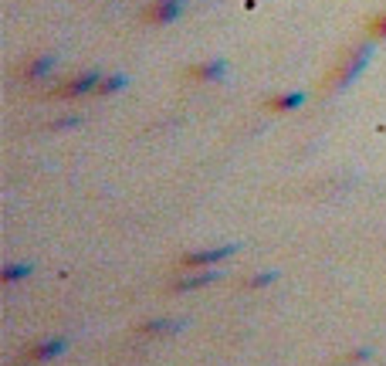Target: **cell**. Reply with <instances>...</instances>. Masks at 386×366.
I'll use <instances>...</instances> for the list:
<instances>
[{
    "label": "cell",
    "instance_id": "14",
    "mask_svg": "<svg viewBox=\"0 0 386 366\" xmlns=\"http://www.w3.org/2000/svg\"><path fill=\"white\" fill-rule=\"evenodd\" d=\"M366 34H369L373 41H386V11H380L376 18H369Z\"/></svg>",
    "mask_w": 386,
    "mask_h": 366
},
{
    "label": "cell",
    "instance_id": "11",
    "mask_svg": "<svg viewBox=\"0 0 386 366\" xmlns=\"http://www.w3.org/2000/svg\"><path fill=\"white\" fill-rule=\"evenodd\" d=\"M27 275H34L31 261H11V265H4V271H0V282L4 285H14V282H24Z\"/></svg>",
    "mask_w": 386,
    "mask_h": 366
},
{
    "label": "cell",
    "instance_id": "2",
    "mask_svg": "<svg viewBox=\"0 0 386 366\" xmlns=\"http://www.w3.org/2000/svg\"><path fill=\"white\" fill-rule=\"evenodd\" d=\"M98 81H102V72H98V68H85V72L72 75L68 81H61L58 89H51V98L68 102V98H78V96H92Z\"/></svg>",
    "mask_w": 386,
    "mask_h": 366
},
{
    "label": "cell",
    "instance_id": "12",
    "mask_svg": "<svg viewBox=\"0 0 386 366\" xmlns=\"http://www.w3.org/2000/svg\"><path fill=\"white\" fill-rule=\"evenodd\" d=\"M122 85H126V75H119V72H112V75H102V81L95 85V92H92V96H98V98H102V96H116Z\"/></svg>",
    "mask_w": 386,
    "mask_h": 366
},
{
    "label": "cell",
    "instance_id": "7",
    "mask_svg": "<svg viewBox=\"0 0 386 366\" xmlns=\"http://www.w3.org/2000/svg\"><path fill=\"white\" fill-rule=\"evenodd\" d=\"M55 55H34V58L24 61V68H20V78L24 81H44V78L55 72Z\"/></svg>",
    "mask_w": 386,
    "mask_h": 366
},
{
    "label": "cell",
    "instance_id": "4",
    "mask_svg": "<svg viewBox=\"0 0 386 366\" xmlns=\"http://www.w3.org/2000/svg\"><path fill=\"white\" fill-rule=\"evenodd\" d=\"M217 278H224L217 268H190L187 275H180L176 282H170V285H166V292H173V295L197 292V289H207V285H213Z\"/></svg>",
    "mask_w": 386,
    "mask_h": 366
},
{
    "label": "cell",
    "instance_id": "8",
    "mask_svg": "<svg viewBox=\"0 0 386 366\" xmlns=\"http://www.w3.org/2000/svg\"><path fill=\"white\" fill-rule=\"evenodd\" d=\"M183 326H187L183 319H149V322H142V326L135 329V336H142V339H159V336L180 332Z\"/></svg>",
    "mask_w": 386,
    "mask_h": 366
},
{
    "label": "cell",
    "instance_id": "1",
    "mask_svg": "<svg viewBox=\"0 0 386 366\" xmlns=\"http://www.w3.org/2000/svg\"><path fill=\"white\" fill-rule=\"evenodd\" d=\"M369 58H373V44H369V41H359V44L346 48V51L339 55V61L332 65V72H328V78H326V89L328 92H342V89H349L356 78L366 72Z\"/></svg>",
    "mask_w": 386,
    "mask_h": 366
},
{
    "label": "cell",
    "instance_id": "10",
    "mask_svg": "<svg viewBox=\"0 0 386 366\" xmlns=\"http://www.w3.org/2000/svg\"><path fill=\"white\" fill-rule=\"evenodd\" d=\"M305 105V96L302 92H278V96H271L265 102V109L268 112H295V109H302Z\"/></svg>",
    "mask_w": 386,
    "mask_h": 366
},
{
    "label": "cell",
    "instance_id": "6",
    "mask_svg": "<svg viewBox=\"0 0 386 366\" xmlns=\"http://www.w3.org/2000/svg\"><path fill=\"white\" fill-rule=\"evenodd\" d=\"M68 349V339H44V343H34V346L24 353V360L27 363H48V360H58L61 353Z\"/></svg>",
    "mask_w": 386,
    "mask_h": 366
},
{
    "label": "cell",
    "instance_id": "3",
    "mask_svg": "<svg viewBox=\"0 0 386 366\" xmlns=\"http://www.w3.org/2000/svg\"><path fill=\"white\" fill-rule=\"evenodd\" d=\"M234 244H220V248H200V251H187L180 258V268L190 271V268H217L220 261H227L234 254Z\"/></svg>",
    "mask_w": 386,
    "mask_h": 366
},
{
    "label": "cell",
    "instance_id": "5",
    "mask_svg": "<svg viewBox=\"0 0 386 366\" xmlns=\"http://www.w3.org/2000/svg\"><path fill=\"white\" fill-rule=\"evenodd\" d=\"M180 14H183V0H149V4L142 7V20L153 24V27L173 24Z\"/></svg>",
    "mask_w": 386,
    "mask_h": 366
},
{
    "label": "cell",
    "instance_id": "15",
    "mask_svg": "<svg viewBox=\"0 0 386 366\" xmlns=\"http://www.w3.org/2000/svg\"><path fill=\"white\" fill-rule=\"evenodd\" d=\"M363 356H369V349H356V353H349V360H352V363H359Z\"/></svg>",
    "mask_w": 386,
    "mask_h": 366
},
{
    "label": "cell",
    "instance_id": "13",
    "mask_svg": "<svg viewBox=\"0 0 386 366\" xmlns=\"http://www.w3.org/2000/svg\"><path fill=\"white\" fill-rule=\"evenodd\" d=\"M274 278H278L274 271H258V275H251V278H244L241 285H244L248 292H254V289H268V285H274Z\"/></svg>",
    "mask_w": 386,
    "mask_h": 366
},
{
    "label": "cell",
    "instance_id": "9",
    "mask_svg": "<svg viewBox=\"0 0 386 366\" xmlns=\"http://www.w3.org/2000/svg\"><path fill=\"white\" fill-rule=\"evenodd\" d=\"M224 75H227V61H220V58L200 61V65L187 68V78H190V81H217V78H224Z\"/></svg>",
    "mask_w": 386,
    "mask_h": 366
}]
</instances>
